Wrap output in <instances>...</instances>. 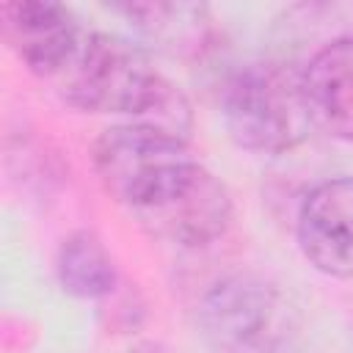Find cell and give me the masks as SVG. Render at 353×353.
Listing matches in <instances>:
<instances>
[{
    "instance_id": "3",
    "label": "cell",
    "mask_w": 353,
    "mask_h": 353,
    "mask_svg": "<svg viewBox=\"0 0 353 353\" xmlns=\"http://www.w3.org/2000/svg\"><path fill=\"white\" fill-rule=\"evenodd\" d=\"M229 138L256 154H281L298 146L314 127L303 72L290 63H251L240 69L223 94Z\"/></svg>"
},
{
    "instance_id": "5",
    "label": "cell",
    "mask_w": 353,
    "mask_h": 353,
    "mask_svg": "<svg viewBox=\"0 0 353 353\" xmlns=\"http://www.w3.org/2000/svg\"><path fill=\"white\" fill-rule=\"evenodd\" d=\"M298 248L306 262L334 279L353 276V176L314 185L298 210Z\"/></svg>"
},
{
    "instance_id": "6",
    "label": "cell",
    "mask_w": 353,
    "mask_h": 353,
    "mask_svg": "<svg viewBox=\"0 0 353 353\" xmlns=\"http://www.w3.org/2000/svg\"><path fill=\"white\" fill-rule=\"evenodd\" d=\"M3 28L22 63L47 80L63 72L85 33L66 6L33 0L3 3Z\"/></svg>"
},
{
    "instance_id": "9",
    "label": "cell",
    "mask_w": 353,
    "mask_h": 353,
    "mask_svg": "<svg viewBox=\"0 0 353 353\" xmlns=\"http://www.w3.org/2000/svg\"><path fill=\"white\" fill-rule=\"evenodd\" d=\"M121 11L135 22V28L149 36L152 41H160V47L168 50H188V41L204 39V6H188V3H132L121 6Z\"/></svg>"
},
{
    "instance_id": "2",
    "label": "cell",
    "mask_w": 353,
    "mask_h": 353,
    "mask_svg": "<svg viewBox=\"0 0 353 353\" xmlns=\"http://www.w3.org/2000/svg\"><path fill=\"white\" fill-rule=\"evenodd\" d=\"M61 97L88 113L124 116L127 124H146L188 141L190 105L149 55L102 30H85L74 55L55 77Z\"/></svg>"
},
{
    "instance_id": "8",
    "label": "cell",
    "mask_w": 353,
    "mask_h": 353,
    "mask_svg": "<svg viewBox=\"0 0 353 353\" xmlns=\"http://www.w3.org/2000/svg\"><path fill=\"white\" fill-rule=\"evenodd\" d=\"M55 270H58L61 287L69 295L85 298V301L108 295L119 279L110 251L105 248V243L94 232H85V229L72 232L61 243Z\"/></svg>"
},
{
    "instance_id": "1",
    "label": "cell",
    "mask_w": 353,
    "mask_h": 353,
    "mask_svg": "<svg viewBox=\"0 0 353 353\" xmlns=\"http://www.w3.org/2000/svg\"><path fill=\"white\" fill-rule=\"evenodd\" d=\"M94 165L105 190L152 237L199 248L229 229L226 185L174 132L127 121L108 127L94 143Z\"/></svg>"
},
{
    "instance_id": "7",
    "label": "cell",
    "mask_w": 353,
    "mask_h": 353,
    "mask_svg": "<svg viewBox=\"0 0 353 353\" xmlns=\"http://www.w3.org/2000/svg\"><path fill=\"white\" fill-rule=\"evenodd\" d=\"M303 94L314 127L353 141V36L320 47L303 69Z\"/></svg>"
},
{
    "instance_id": "4",
    "label": "cell",
    "mask_w": 353,
    "mask_h": 353,
    "mask_svg": "<svg viewBox=\"0 0 353 353\" xmlns=\"http://www.w3.org/2000/svg\"><path fill=\"white\" fill-rule=\"evenodd\" d=\"M207 336L226 353H262L281 334V303L268 284L229 279L215 284L201 306Z\"/></svg>"
}]
</instances>
